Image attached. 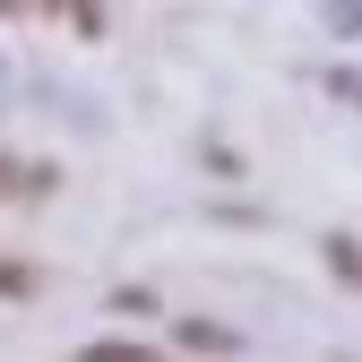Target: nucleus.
I'll list each match as a JSON object with an SVG mask.
<instances>
[{
    "instance_id": "1",
    "label": "nucleus",
    "mask_w": 362,
    "mask_h": 362,
    "mask_svg": "<svg viewBox=\"0 0 362 362\" xmlns=\"http://www.w3.org/2000/svg\"><path fill=\"white\" fill-rule=\"evenodd\" d=\"M181 345H190V354H233L242 337H224V328H181Z\"/></svg>"
},
{
    "instance_id": "2",
    "label": "nucleus",
    "mask_w": 362,
    "mask_h": 362,
    "mask_svg": "<svg viewBox=\"0 0 362 362\" xmlns=\"http://www.w3.org/2000/svg\"><path fill=\"white\" fill-rule=\"evenodd\" d=\"M78 362H156V354H147V345H86Z\"/></svg>"
},
{
    "instance_id": "3",
    "label": "nucleus",
    "mask_w": 362,
    "mask_h": 362,
    "mask_svg": "<svg viewBox=\"0 0 362 362\" xmlns=\"http://www.w3.org/2000/svg\"><path fill=\"white\" fill-rule=\"evenodd\" d=\"M328 259H337V276H354V285H362V250H354V242H328Z\"/></svg>"
},
{
    "instance_id": "4",
    "label": "nucleus",
    "mask_w": 362,
    "mask_h": 362,
    "mask_svg": "<svg viewBox=\"0 0 362 362\" xmlns=\"http://www.w3.org/2000/svg\"><path fill=\"white\" fill-rule=\"evenodd\" d=\"M35 276H26V267H0V293H26Z\"/></svg>"
}]
</instances>
